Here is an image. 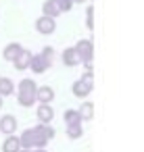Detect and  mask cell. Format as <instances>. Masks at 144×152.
Listing matches in <instances>:
<instances>
[{
	"label": "cell",
	"mask_w": 144,
	"mask_h": 152,
	"mask_svg": "<svg viewBox=\"0 0 144 152\" xmlns=\"http://www.w3.org/2000/svg\"><path fill=\"white\" fill-rule=\"evenodd\" d=\"M77 113H79L82 121H92V117H94V104H92V102H84V104L77 108Z\"/></svg>",
	"instance_id": "2e32d148"
},
{
	"label": "cell",
	"mask_w": 144,
	"mask_h": 152,
	"mask_svg": "<svg viewBox=\"0 0 144 152\" xmlns=\"http://www.w3.org/2000/svg\"><path fill=\"white\" fill-rule=\"evenodd\" d=\"M0 131H2L4 135H11L17 131V119L15 115H4L2 119H0Z\"/></svg>",
	"instance_id": "52a82bcc"
},
{
	"label": "cell",
	"mask_w": 144,
	"mask_h": 152,
	"mask_svg": "<svg viewBox=\"0 0 144 152\" xmlns=\"http://www.w3.org/2000/svg\"><path fill=\"white\" fill-rule=\"evenodd\" d=\"M36 100L38 102H52L54 100V90L50 86H38L36 88Z\"/></svg>",
	"instance_id": "8fae6325"
},
{
	"label": "cell",
	"mask_w": 144,
	"mask_h": 152,
	"mask_svg": "<svg viewBox=\"0 0 144 152\" xmlns=\"http://www.w3.org/2000/svg\"><path fill=\"white\" fill-rule=\"evenodd\" d=\"M19 148H21V144H19V137H15V133H11L2 142V152H17Z\"/></svg>",
	"instance_id": "9a60e30c"
},
{
	"label": "cell",
	"mask_w": 144,
	"mask_h": 152,
	"mask_svg": "<svg viewBox=\"0 0 144 152\" xmlns=\"http://www.w3.org/2000/svg\"><path fill=\"white\" fill-rule=\"evenodd\" d=\"M86 25L90 31L94 29V7L92 4H88V11H86Z\"/></svg>",
	"instance_id": "7402d4cb"
},
{
	"label": "cell",
	"mask_w": 144,
	"mask_h": 152,
	"mask_svg": "<svg viewBox=\"0 0 144 152\" xmlns=\"http://www.w3.org/2000/svg\"><path fill=\"white\" fill-rule=\"evenodd\" d=\"M15 94V81L11 77H0V96L7 98Z\"/></svg>",
	"instance_id": "4fadbf2b"
},
{
	"label": "cell",
	"mask_w": 144,
	"mask_h": 152,
	"mask_svg": "<svg viewBox=\"0 0 144 152\" xmlns=\"http://www.w3.org/2000/svg\"><path fill=\"white\" fill-rule=\"evenodd\" d=\"M27 69L34 71L36 75H42V73L48 71V67H46V63H44V58H42L40 54H32V58H29V67H27Z\"/></svg>",
	"instance_id": "30bf717a"
},
{
	"label": "cell",
	"mask_w": 144,
	"mask_h": 152,
	"mask_svg": "<svg viewBox=\"0 0 144 152\" xmlns=\"http://www.w3.org/2000/svg\"><path fill=\"white\" fill-rule=\"evenodd\" d=\"M36 113H38V121H40V123H50V121L54 119V108H52L50 102H48V104H46V102H40Z\"/></svg>",
	"instance_id": "8992f818"
},
{
	"label": "cell",
	"mask_w": 144,
	"mask_h": 152,
	"mask_svg": "<svg viewBox=\"0 0 144 152\" xmlns=\"http://www.w3.org/2000/svg\"><path fill=\"white\" fill-rule=\"evenodd\" d=\"M54 2H57V7H59V11L61 13H69L71 9H73V0H54Z\"/></svg>",
	"instance_id": "44dd1931"
},
{
	"label": "cell",
	"mask_w": 144,
	"mask_h": 152,
	"mask_svg": "<svg viewBox=\"0 0 144 152\" xmlns=\"http://www.w3.org/2000/svg\"><path fill=\"white\" fill-rule=\"evenodd\" d=\"M82 133H84V127H82V123L67 125V137H71V140H77V137H82Z\"/></svg>",
	"instance_id": "ffe728a7"
},
{
	"label": "cell",
	"mask_w": 144,
	"mask_h": 152,
	"mask_svg": "<svg viewBox=\"0 0 144 152\" xmlns=\"http://www.w3.org/2000/svg\"><path fill=\"white\" fill-rule=\"evenodd\" d=\"M63 119H65V123H67V125H75V123H84V121H82V117H79V113H77V110H73V108H69V110H65V115H63Z\"/></svg>",
	"instance_id": "e0dca14e"
},
{
	"label": "cell",
	"mask_w": 144,
	"mask_h": 152,
	"mask_svg": "<svg viewBox=\"0 0 144 152\" xmlns=\"http://www.w3.org/2000/svg\"><path fill=\"white\" fill-rule=\"evenodd\" d=\"M17 152H34V148H19Z\"/></svg>",
	"instance_id": "603a6c76"
},
{
	"label": "cell",
	"mask_w": 144,
	"mask_h": 152,
	"mask_svg": "<svg viewBox=\"0 0 144 152\" xmlns=\"http://www.w3.org/2000/svg\"><path fill=\"white\" fill-rule=\"evenodd\" d=\"M73 2H77V4H79V2H86V0H73Z\"/></svg>",
	"instance_id": "d4e9b609"
},
{
	"label": "cell",
	"mask_w": 144,
	"mask_h": 152,
	"mask_svg": "<svg viewBox=\"0 0 144 152\" xmlns=\"http://www.w3.org/2000/svg\"><path fill=\"white\" fill-rule=\"evenodd\" d=\"M54 29H57V21H54L52 17L40 15V17L36 19V31H38V34H42V36H50V34H54Z\"/></svg>",
	"instance_id": "277c9868"
},
{
	"label": "cell",
	"mask_w": 144,
	"mask_h": 152,
	"mask_svg": "<svg viewBox=\"0 0 144 152\" xmlns=\"http://www.w3.org/2000/svg\"><path fill=\"white\" fill-rule=\"evenodd\" d=\"M36 81L34 79H29V77H25V79H21L19 81V92H17V100H19V104L21 106H25V108H29L34 102H36Z\"/></svg>",
	"instance_id": "6da1fadb"
},
{
	"label": "cell",
	"mask_w": 144,
	"mask_h": 152,
	"mask_svg": "<svg viewBox=\"0 0 144 152\" xmlns=\"http://www.w3.org/2000/svg\"><path fill=\"white\" fill-rule=\"evenodd\" d=\"M71 92H73V96H75V98H86V96L92 92V81L77 79V81H73V86H71Z\"/></svg>",
	"instance_id": "5b68a950"
},
{
	"label": "cell",
	"mask_w": 144,
	"mask_h": 152,
	"mask_svg": "<svg viewBox=\"0 0 144 152\" xmlns=\"http://www.w3.org/2000/svg\"><path fill=\"white\" fill-rule=\"evenodd\" d=\"M32 133H34V148H46L48 142L57 135V131L50 123H38L32 129Z\"/></svg>",
	"instance_id": "7a4b0ae2"
},
{
	"label": "cell",
	"mask_w": 144,
	"mask_h": 152,
	"mask_svg": "<svg viewBox=\"0 0 144 152\" xmlns=\"http://www.w3.org/2000/svg\"><path fill=\"white\" fill-rule=\"evenodd\" d=\"M63 63H65L67 67H77V65L82 63V58H79V54L75 52V48H65V50H63Z\"/></svg>",
	"instance_id": "7c38bea8"
},
{
	"label": "cell",
	"mask_w": 144,
	"mask_h": 152,
	"mask_svg": "<svg viewBox=\"0 0 144 152\" xmlns=\"http://www.w3.org/2000/svg\"><path fill=\"white\" fill-rule=\"evenodd\" d=\"M29 58H32V52L23 48V50L15 56V61H13L15 69H17V71H27V67H29Z\"/></svg>",
	"instance_id": "9c48e42d"
},
{
	"label": "cell",
	"mask_w": 144,
	"mask_h": 152,
	"mask_svg": "<svg viewBox=\"0 0 144 152\" xmlns=\"http://www.w3.org/2000/svg\"><path fill=\"white\" fill-rule=\"evenodd\" d=\"M40 56L44 58V63H46V67H48V69L54 65V50H52V46H46V48H42Z\"/></svg>",
	"instance_id": "d6986e66"
},
{
	"label": "cell",
	"mask_w": 144,
	"mask_h": 152,
	"mask_svg": "<svg viewBox=\"0 0 144 152\" xmlns=\"http://www.w3.org/2000/svg\"><path fill=\"white\" fill-rule=\"evenodd\" d=\"M19 144H21V148H34V133H32V129H25L19 135Z\"/></svg>",
	"instance_id": "ac0fdd59"
},
{
	"label": "cell",
	"mask_w": 144,
	"mask_h": 152,
	"mask_svg": "<svg viewBox=\"0 0 144 152\" xmlns=\"http://www.w3.org/2000/svg\"><path fill=\"white\" fill-rule=\"evenodd\" d=\"M0 108H2V96H0Z\"/></svg>",
	"instance_id": "484cf974"
},
{
	"label": "cell",
	"mask_w": 144,
	"mask_h": 152,
	"mask_svg": "<svg viewBox=\"0 0 144 152\" xmlns=\"http://www.w3.org/2000/svg\"><path fill=\"white\" fill-rule=\"evenodd\" d=\"M42 15L52 17V19H57V17L61 15V11H59V7H57L54 0H44V4H42Z\"/></svg>",
	"instance_id": "5bb4252c"
},
{
	"label": "cell",
	"mask_w": 144,
	"mask_h": 152,
	"mask_svg": "<svg viewBox=\"0 0 144 152\" xmlns=\"http://www.w3.org/2000/svg\"><path fill=\"white\" fill-rule=\"evenodd\" d=\"M34 152H48L46 148H34Z\"/></svg>",
	"instance_id": "cb8c5ba5"
},
{
	"label": "cell",
	"mask_w": 144,
	"mask_h": 152,
	"mask_svg": "<svg viewBox=\"0 0 144 152\" xmlns=\"http://www.w3.org/2000/svg\"><path fill=\"white\" fill-rule=\"evenodd\" d=\"M21 50H23V46H21L19 42H11V44H7V46H4V50H2V58H4L7 63H13V61H15V56H17Z\"/></svg>",
	"instance_id": "ba28073f"
},
{
	"label": "cell",
	"mask_w": 144,
	"mask_h": 152,
	"mask_svg": "<svg viewBox=\"0 0 144 152\" xmlns=\"http://www.w3.org/2000/svg\"><path fill=\"white\" fill-rule=\"evenodd\" d=\"M73 48H75V52L79 54L82 63H86V61H94V42H92V40H79Z\"/></svg>",
	"instance_id": "3957f363"
}]
</instances>
